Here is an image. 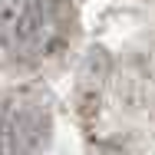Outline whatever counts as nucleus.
Listing matches in <instances>:
<instances>
[{
    "label": "nucleus",
    "mask_w": 155,
    "mask_h": 155,
    "mask_svg": "<svg viewBox=\"0 0 155 155\" xmlns=\"http://www.w3.org/2000/svg\"><path fill=\"white\" fill-rule=\"evenodd\" d=\"M50 135V112L33 96L0 99V155H36Z\"/></svg>",
    "instance_id": "nucleus-2"
},
{
    "label": "nucleus",
    "mask_w": 155,
    "mask_h": 155,
    "mask_svg": "<svg viewBox=\"0 0 155 155\" xmlns=\"http://www.w3.org/2000/svg\"><path fill=\"white\" fill-rule=\"evenodd\" d=\"M73 10L66 0H0V50L13 60H46L66 43Z\"/></svg>",
    "instance_id": "nucleus-1"
}]
</instances>
